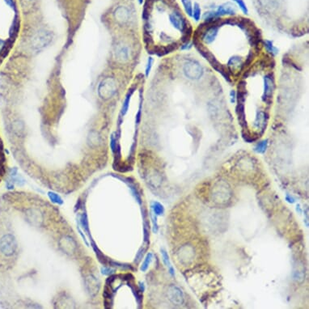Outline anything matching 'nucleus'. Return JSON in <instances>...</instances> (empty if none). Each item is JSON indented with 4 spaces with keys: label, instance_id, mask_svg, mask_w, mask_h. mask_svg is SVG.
Listing matches in <instances>:
<instances>
[{
    "label": "nucleus",
    "instance_id": "obj_24",
    "mask_svg": "<svg viewBox=\"0 0 309 309\" xmlns=\"http://www.w3.org/2000/svg\"><path fill=\"white\" fill-rule=\"evenodd\" d=\"M153 62H154V58H152V57H149L148 59H147V65H146V69H145L146 77L149 76L150 73H151V70H152Z\"/></svg>",
    "mask_w": 309,
    "mask_h": 309
},
{
    "label": "nucleus",
    "instance_id": "obj_17",
    "mask_svg": "<svg viewBox=\"0 0 309 309\" xmlns=\"http://www.w3.org/2000/svg\"><path fill=\"white\" fill-rule=\"evenodd\" d=\"M152 257H153V254L152 253H148L146 256L145 259H144V261L143 262V264L141 265L140 266V270L142 272H146L147 270V269L149 268V265L151 264L152 261Z\"/></svg>",
    "mask_w": 309,
    "mask_h": 309
},
{
    "label": "nucleus",
    "instance_id": "obj_10",
    "mask_svg": "<svg viewBox=\"0 0 309 309\" xmlns=\"http://www.w3.org/2000/svg\"><path fill=\"white\" fill-rule=\"evenodd\" d=\"M80 225H81L82 228H83V232L88 235L89 239L91 240L92 238L91 234H90V228H89V223H88V215H87V213L86 212H83V214L80 216Z\"/></svg>",
    "mask_w": 309,
    "mask_h": 309
},
{
    "label": "nucleus",
    "instance_id": "obj_23",
    "mask_svg": "<svg viewBox=\"0 0 309 309\" xmlns=\"http://www.w3.org/2000/svg\"><path fill=\"white\" fill-rule=\"evenodd\" d=\"M142 105H143V100H142V96H141L140 94V102H139V110H138V113H136V116H135V124L137 126H139L140 124L141 119H142Z\"/></svg>",
    "mask_w": 309,
    "mask_h": 309
},
{
    "label": "nucleus",
    "instance_id": "obj_12",
    "mask_svg": "<svg viewBox=\"0 0 309 309\" xmlns=\"http://www.w3.org/2000/svg\"><path fill=\"white\" fill-rule=\"evenodd\" d=\"M267 147H268V139H264L257 143L253 147V151L257 154H264L266 152Z\"/></svg>",
    "mask_w": 309,
    "mask_h": 309
},
{
    "label": "nucleus",
    "instance_id": "obj_22",
    "mask_svg": "<svg viewBox=\"0 0 309 309\" xmlns=\"http://www.w3.org/2000/svg\"><path fill=\"white\" fill-rule=\"evenodd\" d=\"M160 252H161V254H162L163 261H164V265L169 268L170 265H172L170 263V259H169V253H167V251L164 249V248H161V249H160Z\"/></svg>",
    "mask_w": 309,
    "mask_h": 309
},
{
    "label": "nucleus",
    "instance_id": "obj_21",
    "mask_svg": "<svg viewBox=\"0 0 309 309\" xmlns=\"http://www.w3.org/2000/svg\"><path fill=\"white\" fill-rule=\"evenodd\" d=\"M146 249L143 247H141L139 249L138 253H136V256H135V258H134V262L136 265H139V263L141 262V261L143 260V257L144 256V253H145Z\"/></svg>",
    "mask_w": 309,
    "mask_h": 309
},
{
    "label": "nucleus",
    "instance_id": "obj_4",
    "mask_svg": "<svg viewBox=\"0 0 309 309\" xmlns=\"http://www.w3.org/2000/svg\"><path fill=\"white\" fill-rule=\"evenodd\" d=\"M236 10L235 7V5L232 4L231 2H226L223 4L220 5L218 9L215 11V16L217 18H219L223 15H233L236 14Z\"/></svg>",
    "mask_w": 309,
    "mask_h": 309
},
{
    "label": "nucleus",
    "instance_id": "obj_7",
    "mask_svg": "<svg viewBox=\"0 0 309 309\" xmlns=\"http://www.w3.org/2000/svg\"><path fill=\"white\" fill-rule=\"evenodd\" d=\"M90 242H91V246H92V249H93L94 252H95L96 257H97V259H98L99 261H100V262L103 265L108 264V263H109V259L106 256H105V254L103 253L102 252L100 251V248L97 247V245H96V242L94 241V240L92 239V238L90 240Z\"/></svg>",
    "mask_w": 309,
    "mask_h": 309
},
{
    "label": "nucleus",
    "instance_id": "obj_28",
    "mask_svg": "<svg viewBox=\"0 0 309 309\" xmlns=\"http://www.w3.org/2000/svg\"><path fill=\"white\" fill-rule=\"evenodd\" d=\"M77 229H78V232H79V235L81 236L82 239L83 240V241H84V243H85V244L87 245V246H89V244H88V240H87V238H86L85 235H84V233H83V231L81 230V228H80V227H79V224H78V227H77Z\"/></svg>",
    "mask_w": 309,
    "mask_h": 309
},
{
    "label": "nucleus",
    "instance_id": "obj_20",
    "mask_svg": "<svg viewBox=\"0 0 309 309\" xmlns=\"http://www.w3.org/2000/svg\"><path fill=\"white\" fill-rule=\"evenodd\" d=\"M237 4V6H239V8L240 9L241 11L244 14V15H248V9L247 7V5L244 2V0H232Z\"/></svg>",
    "mask_w": 309,
    "mask_h": 309
},
{
    "label": "nucleus",
    "instance_id": "obj_25",
    "mask_svg": "<svg viewBox=\"0 0 309 309\" xmlns=\"http://www.w3.org/2000/svg\"><path fill=\"white\" fill-rule=\"evenodd\" d=\"M151 219H152V224H153L152 231H153L154 233H157L158 230H159V226H158V223H157V215H156L153 212H152V213H151Z\"/></svg>",
    "mask_w": 309,
    "mask_h": 309
},
{
    "label": "nucleus",
    "instance_id": "obj_1",
    "mask_svg": "<svg viewBox=\"0 0 309 309\" xmlns=\"http://www.w3.org/2000/svg\"><path fill=\"white\" fill-rule=\"evenodd\" d=\"M264 92H263V96L261 97L262 101L265 103L266 105H271L273 104V94L274 92L275 88V79L274 73L269 72L264 76Z\"/></svg>",
    "mask_w": 309,
    "mask_h": 309
},
{
    "label": "nucleus",
    "instance_id": "obj_29",
    "mask_svg": "<svg viewBox=\"0 0 309 309\" xmlns=\"http://www.w3.org/2000/svg\"><path fill=\"white\" fill-rule=\"evenodd\" d=\"M230 101L232 104L236 102V92L235 90H232L230 92Z\"/></svg>",
    "mask_w": 309,
    "mask_h": 309
},
{
    "label": "nucleus",
    "instance_id": "obj_13",
    "mask_svg": "<svg viewBox=\"0 0 309 309\" xmlns=\"http://www.w3.org/2000/svg\"><path fill=\"white\" fill-rule=\"evenodd\" d=\"M191 17L194 19L195 22H198L202 17V9L199 5L198 2H194V4H193V11H192V16Z\"/></svg>",
    "mask_w": 309,
    "mask_h": 309
},
{
    "label": "nucleus",
    "instance_id": "obj_33",
    "mask_svg": "<svg viewBox=\"0 0 309 309\" xmlns=\"http://www.w3.org/2000/svg\"><path fill=\"white\" fill-rule=\"evenodd\" d=\"M296 211H298V212H299V214L302 213V210H301L300 207H299V205H297V207H296Z\"/></svg>",
    "mask_w": 309,
    "mask_h": 309
},
{
    "label": "nucleus",
    "instance_id": "obj_26",
    "mask_svg": "<svg viewBox=\"0 0 309 309\" xmlns=\"http://www.w3.org/2000/svg\"><path fill=\"white\" fill-rule=\"evenodd\" d=\"M115 269L111 267H102L101 268V274L107 276H110L112 274H114Z\"/></svg>",
    "mask_w": 309,
    "mask_h": 309
},
{
    "label": "nucleus",
    "instance_id": "obj_3",
    "mask_svg": "<svg viewBox=\"0 0 309 309\" xmlns=\"http://www.w3.org/2000/svg\"><path fill=\"white\" fill-rule=\"evenodd\" d=\"M16 248L14 237L11 235H6L0 240V250L6 256H11Z\"/></svg>",
    "mask_w": 309,
    "mask_h": 309
},
{
    "label": "nucleus",
    "instance_id": "obj_32",
    "mask_svg": "<svg viewBox=\"0 0 309 309\" xmlns=\"http://www.w3.org/2000/svg\"><path fill=\"white\" fill-rule=\"evenodd\" d=\"M169 272L173 277H175V269H174L173 265H170V266L169 267Z\"/></svg>",
    "mask_w": 309,
    "mask_h": 309
},
{
    "label": "nucleus",
    "instance_id": "obj_16",
    "mask_svg": "<svg viewBox=\"0 0 309 309\" xmlns=\"http://www.w3.org/2000/svg\"><path fill=\"white\" fill-rule=\"evenodd\" d=\"M181 3H182V6H183V8L185 10V12L186 13V15L191 17L193 11L192 0H181Z\"/></svg>",
    "mask_w": 309,
    "mask_h": 309
},
{
    "label": "nucleus",
    "instance_id": "obj_27",
    "mask_svg": "<svg viewBox=\"0 0 309 309\" xmlns=\"http://www.w3.org/2000/svg\"><path fill=\"white\" fill-rule=\"evenodd\" d=\"M180 49L181 50H188V49H190L193 47V43L192 41H186V42L181 43V45H179Z\"/></svg>",
    "mask_w": 309,
    "mask_h": 309
},
{
    "label": "nucleus",
    "instance_id": "obj_2",
    "mask_svg": "<svg viewBox=\"0 0 309 309\" xmlns=\"http://www.w3.org/2000/svg\"><path fill=\"white\" fill-rule=\"evenodd\" d=\"M169 21H170L171 24L176 29L179 30L180 32H181V33H183L186 30V28H188V26L190 25V23L182 15L179 10H177V11L175 10V11L171 13L169 15Z\"/></svg>",
    "mask_w": 309,
    "mask_h": 309
},
{
    "label": "nucleus",
    "instance_id": "obj_34",
    "mask_svg": "<svg viewBox=\"0 0 309 309\" xmlns=\"http://www.w3.org/2000/svg\"><path fill=\"white\" fill-rule=\"evenodd\" d=\"M143 2H144V0H139V4H143Z\"/></svg>",
    "mask_w": 309,
    "mask_h": 309
},
{
    "label": "nucleus",
    "instance_id": "obj_30",
    "mask_svg": "<svg viewBox=\"0 0 309 309\" xmlns=\"http://www.w3.org/2000/svg\"><path fill=\"white\" fill-rule=\"evenodd\" d=\"M285 200H286L288 203H290V204H293V203H295V199H294L291 195H290V194H286V197H285Z\"/></svg>",
    "mask_w": 309,
    "mask_h": 309
},
{
    "label": "nucleus",
    "instance_id": "obj_31",
    "mask_svg": "<svg viewBox=\"0 0 309 309\" xmlns=\"http://www.w3.org/2000/svg\"><path fill=\"white\" fill-rule=\"evenodd\" d=\"M139 290L141 293H143V292L145 291V285L142 282H139Z\"/></svg>",
    "mask_w": 309,
    "mask_h": 309
},
{
    "label": "nucleus",
    "instance_id": "obj_8",
    "mask_svg": "<svg viewBox=\"0 0 309 309\" xmlns=\"http://www.w3.org/2000/svg\"><path fill=\"white\" fill-rule=\"evenodd\" d=\"M123 181L125 183H126L128 185V186L130 187V190H131V193H132L133 196L134 197L135 200L137 201V203H139V205H142L143 203V201H142V198H141V194H139V192L137 190L136 186L133 183V181H130V178H125L123 179Z\"/></svg>",
    "mask_w": 309,
    "mask_h": 309
},
{
    "label": "nucleus",
    "instance_id": "obj_6",
    "mask_svg": "<svg viewBox=\"0 0 309 309\" xmlns=\"http://www.w3.org/2000/svg\"><path fill=\"white\" fill-rule=\"evenodd\" d=\"M135 87H132L129 89V91L127 92L126 95V97H125V100H124L123 103H122V109H121V116L123 117L127 113L129 109V107H130V100H131V96H133L134 91H135Z\"/></svg>",
    "mask_w": 309,
    "mask_h": 309
},
{
    "label": "nucleus",
    "instance_id": "obj_5",
    "mask_svg": "<svg viewBox=\"0 0 309 309\" xmlns=\"http://www.w3.org/2000/svg\"><path fill=\"white\" fill-rule=\"evenodd\" d=\"M235 112L237 116V119L239 122L240 126L243 129H246L248 126L247 121H246V114H245V106L243 103H237Z\"/></svg>",
    "mask_w": 309,
    "mask_h": 309
},
{
    "label": "nucleus",
    "instance_id": "obj_19",
    "mask_svg": "<svg viewBox=\"0 0 309 309\" xmlns=\"http://www.w3.org/2000/svg\"><path fill=\"white\" fill-rule=\"evenodd\" d=\"M120 136L116 132L112 134V135L110 136V148L113 154H115L116 151H117V147L118 145L117 144V140H118Z\"/></svg>",
    "mask_w": 309,
    "mask_h": 309
},
{
    "label": "nucleus",
    "instance_id": "obj_15",
    "mask_svg": "<svg viewBox=\"0 0 309 309\" xmlns=\"http://www.w3.org/2000/svg\"><path fill=\"white\" fill-rule=\"evenodd\" d=\"M150 223L146 219L143 222V240L144 243L150 244Z\"/></svg>",
    "mask_w": 309,
    "mask_h": 309
},
{
    "label": "nucleus",
    "instance_id": "obj_18",
    "mask_svg": "<svg viewBox=\"0 0 309 309\" xmlns=\"http://www.w3.org/2000/svg\"><path fill=\"white\" fill-rule=\"evenodd\" d=\"M48 197H49V200L51 201L53 203H55V204L58 205L63 204V200L61 198V196L58 195V194H56V193L49 191V192H48Z\"/></svg>",
    "mask_w": 309,
    "mask_h": 309
},
{
    "label": "nucleus",
    "instance_id": "obj_11",
    "mask_svg": "<svg viewBox=\"0 0 309 309\" xmlns=\"http://www.w3.org/2000/svg\"><path fill=\"white\" fill-rule=\"evenodd\" d=\"M108 264L110 265L111 267H115V268H119L121 269H124V270H131L134 271V268L130 264L128 263H122L119 261H116L111 260L109 259V263Z\"/></svg>",
    "mask_w": 309,
    "mask_h": 309
},
{
    "label": "nucleus",
    "instance_id": "obj_9",
    "mask_svg": "<svg viewBox=\"0 0 309 309\" xmlns=\"http://www.w3.org/2000/svg\"><path fill=\"white\" fill-rule=\"evenodd\" d=\"M262 45L265 47V49L266 50L267 53L269 54H270L271 56H276L279 52V49H278L277 47L274 45V42L273 41H270V40H268V39H265L264 41H262Z\"/></svg>",
    "mask_w": 309,
    "mask_h": 309
},
{
    "label": "nucleus",
    "instance_id": "obj_14",
    "mask_svg": "<svg viewBox=\"0 0 309 309\" xmlns=\"http://www.w3.org/2000/svg\"><path fill=\"white\" fill-rule=\"evenodd\" d=\"M151 207H152V212H153L156 215L160 216L163 215L164 214V207L162 204L159 202H153L151 204Z\"/></svg>",
    "mask_w": 309,
    "mask_h": 309
}]
</instances>
